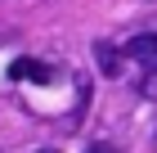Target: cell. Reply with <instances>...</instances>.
I'll list each match as a JSON object with an SVG mask.
<instances>
[{
	"label": "cell",
	"instance_id": "obj_1",
	"mask_svg": "<svg viewBox=\"0 0 157 153\" xmlns=\"http://www.w3.org/2000/svg\"><path fill=\"white\" fill-rule=\"evenodd\" d=\"M126 54H130V63L157 68V36H153V32H144V36H130V41H126Z\"/></svg>",
	"mask_w": 157,
	"mask_h": 153
},
{
	"label": "cell",
	"instance_id": "obj_2",
	"mask_svg": "<svg viewBox=\"0 0 157 153\" xmlns=\"http://www.w3.org/2000/svg\"><path fill=\"white\" fill-rule=\"evenodd\" d=\"M9 77H18V81H49V77H54V72L45 68V63H36V59H13L9 63Z\"/></svg>",
	"mask_w": 157,
	"mask_h": 153
},
{
	"label": "cell",
	"instance_id": "obj_3",
	"mask_svg": "<svg viewBox=\"0 0 157 153\" xmlns=\"http://www.w3.org/2000/svg\"><path fill=\"white\" fill-rule=\"evenodd\" d=\"M94 63H99L103 77H121V59H117V50H112L108 41H99V45H94Z\"/></svg>",
	"mask_w": 157,
	"mask_h": 153
},
{
	"label": "cell",
	"instance_id": "obj_4",
	"mask_svg": "<svg viewBox=\"0 0 157 153\" xmlns=\"http://www.w3.org/2000/svg\"><path fill=\"white\" fill-rule=\"evenodd\" d=\"M85 153H117V149H112V144H90Z\"/></svg>",
	"mask_w": 157,
	"mask_h": 153
},
{
	"label": "cell",
	"instance_id": "obj_5",
	"mask_svg": "<svg viewBox=\"0 0 157 153\" xmlns=\"http://www.w3.org/2000/svg\"><path fill=\"white\" fill-rule=\"evenodd\" d=\"M40 153H54V149H40Z\"/></svg>",
	"mask_w": 157,
	"mask_h": 153
}]
</instances>
